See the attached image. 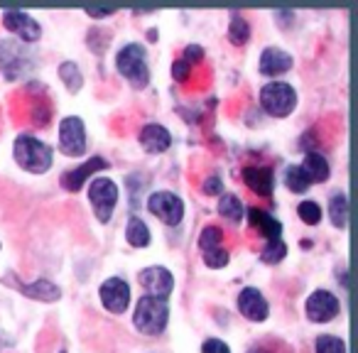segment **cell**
<instances>
[{
  "mask_svg": "<svg viewBox=\"0 0 358 353\" xmlns=\"http://www.w3.org/2000/svg\"><path fill=\"white\" fill-rule=\"evenodd\" d=\"M285 185H287V189L294 192V194H302V192H307L309 187H312V182L307 180V174L302 172L299 164H292V167L285 169Z\"/></svg>",
  "mask_w": 358,
  "mask_h": 353,
  "instance_id": "cell-23",
  "label": "cell"
},
{
  "mask_svg": "<svg viewBox=\"0 0 358 353\" xmlns=\"http://www.w3.org/2000/svg\"><path fill=\"white\" fill-rule=\"evenodd\" d=\"M3 22H6V27L10 32H15L17 37H20V42L25 45V42H37L42 35L40 25H37L35 17H30L27 13H20V10H8L6 15H3Z\"/></svg>",
  "mask_w": 358,
  "mask_h": 353,
  "instance_id": "cell-12",
  "label": "cell"
},
{
  "mask_svg": "<svg viewBox=\"0 0 358 353\" xmlns=\"http://www.w3.org/2000/svg\"><path fill=\"white\" fill-rule=\"evenodd\" d=\"M299 216L307 226H317L322 221V209H319L317 201H302L299 204Z\"/></svg>",
  "mask_w": 358,
  "mask_h": 353,
  "instance_id": "cell-30",
  "label": "cell"
},
{
  "mask_svg": "<svg viewBox=\"0 0 358 353\" xmlns=\"http://www.w3.org/2000/svg\"><path fill=\"white\" fill-rule=\"evenodd\" d=\"M59 76H62V81H64L66 89H69L71 94H76V91L84 86V76H81L79 66H76L74 62H64V64L59 66Z\"/></svg>",
  "mask_w": 358,
  "mask_h": 353,
  "instance_id": "cell-26",
  "label": "cell"
},
{
  "mask_svg": "<svg viewBox=\"0 0 358 353\" xmlns=\"http://www.w3.org/2000/svg\"><path fill=\"white\" fill-rule=\"evenodd\" d=\"M285 255H287V245L282 243V238H278V240H268V245L263 248L260 258H263V263L275 265V263H280V260H285Z\"/></svg>",
  "mask_w": 358,
  "mask_h": 353,
  "instance_id": "cell-27",
  "label": "cell"
},
{
  "mask_svg": "<svg viewBox=\"0 0 358 353\" xmlns=\"http://www.w3.org/2000/svg\"><path fill=\"white\" fill-rule=\"evenodd\" d=\"M329 214H331V221L336 229H343L348 221V199L346 194H334L331 201H329Z\"/></svg>",
  "mask_w": 358,
  "mask_h": 353,
  "instance_id": "cell-24",
  "label": "cell"
},
{
  "mask_svg": "<svg viewBox=\"0 0 358 353\" xmlns=\"http://www.w3.org/2000/svg\"><path fill=\"white\" fill-rule=\"evenodd\" d=\"M150 214H155L157 219H162L167 226H179L182 216H185V204L174 192H155L148 199Z\"/></svg>",
  "mask_w": 358,
  "mask_h": 353,
  "instance_id": "cell-6",
  "label": "cell"
},
{
  "mask_svg": "<svg viewBox=\"0 0 358 353\" xmlns=\"http://www.w3.org/2000/svg\"><path fill=\"white\" fill-rule=\"evenodd\" d=\"M317 353H346V343L338 336L324 333V336L317 338Z\"/></svg>",
  "mask_w": 358,
  "mask_h": 353,
  "instance_id": "cell-29",
  "label": "cell"
},
{
  "mask_svg": "<svg viewBox=\"0 0 358 353\" xmlns=\"http://www.w3.org/2000/svg\"><path fill=\"white\" fill-rule=\"evenodd\" d=\"M292 69V57L285 50H278V47H268V50L260 55V74L265 76H280L285 71Z\"/></svg>",
  "mask_w": 358,
  "mask_h": 353,
  "instance_id": "cell-16",
  "label": "cell"
},
{
  "mask_svg": "<svg viewBox=\"0 0 358 353\" xmlns=\"http://www.w3.org/2000/svg\"><path fill=\"white\" fill-rule=\"evenodd\" d=\"M89 13L91 17H108V15H113V10H94V8H89Z\"/></svg>",
  "mask_w": 358,
  "mask_h": 353,
  "instance_id": "cell-36",
  "label": "cell"
},
{
  "mask_svg": "<svg viewBox=\"0 0 358 353\" xmlns=\"http://www.w3.org/2000/svg\"><path fill=\"white\" fill-rule=\"evenodd\" d=\"M243 182L250 192L258 196H273L275 187V174L270 167H245L243 169Z\"/></svg>",
  "mask_w": 358,
  "mask_h": 353,
  "instance_id": "cell-15",
  "label": "cell"
},
{
  "mask_svg": "<svg viewBox=\"0 0 358 353\" xmlns=\"http://www.w3.org/2000/svg\"><path fill=\"white\" fill-rule=\"evenodd\" d=\"M238 309L245 319H250V322H265V319H268V312H270L265 297L260 294V289H255V287L241 289Z\"/></svg>",
  "mask_w": 358,
  "mask_h": 353,
  "instance_id": "cell-13",
  "label": "cell"
},
{
  "mask_svg": "<svg viewBox=\"0 0 358 353\" xmlns=\"http://www.w3.org/2000/svg\"><path fill=\"white\" fill-rule=\"evenodd\" d=\"M140 284L148 289L150 297L157 299H167L169 292L174 289V278L167 268H159V265H152V268H145L140 273Z\"/></svg>",
  "mask_w": 358,
  "mask_h": 353,
  "instance_id": "cell-11",
  "label": "cell"
},
{
  "mask_svg": "<svg viewBox=\"0 0 358 353\" xmlns=\"http://www.w3.org/2000/svg\"><path fill=\"white\" fill-rule=\"evenodd\" d=\"M221 238H224V233H221L219 226H206L199 236V248L204 250V253H209V250H214V248H221Z\"/></svg>",
  "mask_w": 358,
  "mask_h": 353,
  "instance_id": "cell-28",
  "label": "cell"
},
{
  "mask_svg": "<svg viewBox=\"0 0 358 353\" xmlns=\"http://www.w3.org/2000/svg\"><path fill=\"white\" fill-rule=\"evenodd\" d=\"M89 199H91V206H94V211H96V219H99L101 224H108L110 216H113L115 204H118V187L113 185V180L99 177V180L91 182Z\"/></svg>",
  "mask_w": 358,
  "mask_h": 353,
  "instance_id": "cell-5",
  "label": "cell"
},
{
  "mask_svg": "<svg viewBox=\"0 0 358 353\" xmlns=\"http://www.w3.org/2000/svg\"><path fill=\"white\" fill-rule=\"evenodd\" d=\"M219 211L224 219H229L231 224H241L243 221V204H241L238 196L234 194H224L219 201Z\"/></svg>",
  "mask_w": 358,
  "mask_h": 353,
  "instance_id": "cell-22",
  "label": "cell"
},
{
  "mask_svg": "<svg viewBox=\"0 0 358 353\" xmlns=\"http://www.w3.org/2000/svg\"><path fill=\"white\" fill-rule=\"evenodd\" d=\"M221 189H224V182H221V177H216V174L204 182V192H206V194H219L221 196Z\"/></svg>",
  "mask_w": 358,
  "mask_h": 353,
  "instance_id": "cell-35",
  "label": "cell"
},
{
  "mask_svg": "<svg viewBox=\"0 0 358 353\" xmlns=\"http://www.w3.org/2000/svg\"><path fill=\"white\" fill-rule=\"evenodd\" d=\"M62 353H64V351H62Z\"/></svg>",
  "mask_w": 358,
  "mask_h": 353,
  "instance_id": "cell-38",
  "label": "cell"
},
{
  "mask_svg": "<svg viewBox=\"0 0 358 353\" xmlns=\"http://www.w3.org/2000/svg\"><path fill=\"white\" fill-rule=\"evenodd\" d=\"M125 238L133 248H148L150 245V229L143 224L140 219H130L128 221V231H125Z\"/></svg>",
  "mask_w": 358,
  "mask_h": 353,
  "instance_id": "cell-21",
  "label": "cell"
},
{
  "mask_svg": "<svg viewBox=\"0 0 358 353\" xmlns=\"http://www.w3.org/2000/svg\"><path fill=\"white\" fill-rule=\"evenodd\" d=\"M140 145H143L145 152H152V154H159L164 152V150H169V145H172V135H169L167 128H162V125H145L143 130H140Z\"/></svg>",
  "mask_w": 358,
  "mask_h": 353,
  "instance_id": "cell-17",
  "label": "cell"
},
{
  "mask_svg": "<svg viewBox=\"0 0 358 353\" xmlns=\"http://www.w3.org/2000/svg\"><path fill=\"white\" fill-rule=\"evenodd\" d=\"M189 71H192V66L187 64L185 59H177L172 64V76H174V81H187L189 79Z\"/></svg>",
  "mask_w": 358,
  "mask_h": 353,
  "instance_id": "cell-32",
  "label": "cell"
},
{
  "mask_svg": "<svg viewBox=\"0 0 358 353\" xmlns=\"http://www.w3.org/2000/svg\"><path fill=\"white\" fill-rule=\"evenodd\" d=\"M17 289H20L25 297L40 299V302H57V299L62 297L59 287H57L55 282H50V280H45V278H40L37 282H32V284H17Z\"/></svg>",
  "mask_w": 358,
  "mask_h": 353,
  "instance_id": "cell-18",
  "label": "cell"
},
{
  "mask_svg": "<svg viewBox=\"0 0 358 353\" xmlns=\"http://www.w3.org/2000/svg\"><path fill=\"white\" fill-rule=\"evenodd\" d=\"M204 353H231V348L226 346L221 338H209V341H204V348H201Z\"/></svg>",
  "mask_w": 358,
  "mask_h": 353,
  "instance_id": "cell-34",
  "label": "cell"
},
{
  "mask_svg": "<svg viewBox=\"0 0 358 353\" xmlns=\"http://www.w3.org/2000/svg\"><path fill=\"white\" fill-rule=\"evenodd\" d=\"M338 309H341V304H338V299L334 297L329 289H317V292H312L307 299V317L312 319V322H319V324L331 322L338 314Z\"/></svg>",
  "mask_w": 358,
  "mask_h": 353,
  "instance_id": "cell-10",
  "label": "cell"
},
{
  "mask_svg": "<svg viewBox=\"0 0 358 353\" xmlns=\"http://www.w3.org/2000/svg\"><path fill=\"white\" fill-rule=\"evenodd\" d=\"M248 219H250V224H253L255 229H258L268 240H278L280 236H282V224H280L278 219H273L268 211L250 209L248 211Z\"/></svg>",
  "mask_w": 358,
  "mask_h": 353,
  "instance_id": "cell-19",
  "label": "cell"
},
{
  "mask_svg": "<svg viewBox=\"0 0 358 353\" xmlns=\"http://www.w3.org/2000/svg\"><path fill=\"white\" fill-rule=\"evenodd\" d=\"M115 66L118 71L135 86V89H143L150 81V69H148V55L140 45H125L123 50L115 57Z\"/></svg>",
  "mask_w": 358,
  "mask_h": 353,
  "instance_id": "cell-3",
  "label": "cell"
},
{
  "mask_svg": "<svg viewBox=\"0 0 358 353\" xmlns=\"http://www.w3.org/2000/svg\"><path fill=\"white\" fill-rule=\"evenodd\" d=\"M229 40L234 42V45H245V42L250 40V25L245 22L243 15H238V13H234V15H231Z\"/></svg>",
  "mask_w": 358,
  "mask_h": 353,
  "instance_id": "cell-25",
  "label": "cell"
},
{
  "mask_svg": "<svg viewBox=\"0 0 358 353\" xmlns=\"http://www.w3.org/2000/svg\"><path fill=\"white\" fill-rule=\"evenodd\" d=\"M59 147L64 154L69 157H79L86 150V128L84 120L76 118V115H69V118L62 120L59 125Z\"/></svg>",
  "mask_w": 358,
  "mask_h": 353,
  "instance_id": "cell-7",
  "label": "cell"
},
{
  "mask_svg": "<svg viewBox=\"0 0 358 353\" xmlns=\"http://www.w3.org/2000/svg\"><path fill=\"white\" fill-rule=\"evenodd\" d=\"M108 159L103 157H91L86 159L84 164H79L76 169H71V172H66L64 177H62V187H64L66 192H79L81 187H84V182L89 180L94 172H101V169H108Z\"/></svg>",
  "mask_w": 358,
  "mask_h": 353,
  "instance_id": "cell-14",
  "label": "cell"
},
{
  "mask_svg": "<svg viewBox=\"0 0 358 353\" xmlns=\"http://www.w3.org/2000/svg\"><path fill=\"white\" fill-rule=\"evenodd\" d=\"M169 322V307L167 299H157V297H140L138 307H135V326L138 331L150 333V336H157L164 331Z\"/></svg>",
  "mask_w": 358,
  "mask_h": 353,
  "instance_id": "cell-2",
  "label": "cell"
},
{
  "mask_svg": "<svg viewBox=\"0 0 358 353\" xmlns=\"http://www.w3.org/2000/svg\"><path fill=\"white\" fill-rule=\"evenodd\" d=\"M30 57L25 55V45L22 42H3L0 45V69L8 79H17L30 69Z\"/></svg>",
  "mask_w": 358,
  "mask_h": 353,
  "instance_id": "cell-8",
  "label": "cell"
},
{
  "mask_svg": "<svg viewBox=\"0 0 358 353\" xmlns=\"http://www.w3.org/2000/svg\"><path fill=\"white\" fill-rule=\"evenodd\" d=\"M260 106L275 118H285L297 106V94L285 81H273V84L263 86V91H260Z\"/></svg>",
  "mask_w": 358,
  "mask_h": 353,
  "instance_id": "cell-4",
  "label": "cell"
},
{
  "mask_svg": "<svg viewBox=\"0 0 358 353\" xmlns=\"http://www.w3.org/2000/svg\"><path fill=\"white\" fill-rule=\"evenodd\" d=\"M204 263H206V268H214V270L226 268V265H229V253H226L224 248H214V250H209V253H204Z\"/></svg>",
  "mask_w": 358,
  "mask_h": 353,
  "instance_id": "cell-31",
  "label": "cell"
},
{
  "mask_svg": "<svg viewBox=\"0 0 358 353\" xmlns=\"http://www.w3.org/2000/svg\"><path fill=\"white\" fill-rule=\"evenodd\" d=\"M250 353H265V351H258V348H255V351H250Z\"/></svg>",
  "mask_w": 358,
  "mask_h": 353,
  "instance_id": "cell-37",
  "label": "cell"
},
{
  "mask_svg": "<svg viewBox=\"0 0 358 353\" xmlns=\"http://www.w3.org/2000/svg\"><path fill=\"white\" fill-rule=\"evenodd\" d=\"M182 59H185L189 66H192V64H196V62L204 59V50H201L199 45H189V47L185 50V57H182Z\"/></svg>",
  "mask_w": 358,
  "mask_h": 353,
  "instance_id": "cell-33",
  "label": "cell"
},
{
  "mask_svg": "<svg viewBox=\"0 0 358 353\" xmlns=\"http://www.w3.org/2000/svg\"><path fill=\"white\" fill-rule=\"evenodd\" d=\"M99 294H101V302H103V307L108 309V312H113V314H123L125 309H128V304H130V284L125 282V280H120V278L106 280V282L101 284Z\"/></svg>",
  "mask_w": 358,
  "mask_h": 353,
  "instance_id": "cell-9",
  "label": "cell"
},
{
  "mask_svg": "<svg viewBox=\"0 0 358 353\" xmlns=\"http://www.w3.org/2000/svg\"><path fill=\"white\" fill-rule=\"evenodd\" d=\"M302 172L307 174L309 182H327L329 180V162L319 152H309L304 157Z\"/></svg>",
  "mask_w": 358,
  "mask_h": 353,
  "instance_id": "cell-20",
  "label": "cell"
},
{
  "mask_svg": "<svg viewBox=\"0 0 358 353\" xmlns=\"http://www.w3.org/2000/svg\"><path fill=\"white\" fill-rule=\"evenodd\" d=\"M13 152H15L17 164L32 174H45L52 167V162H55V154H52L50 145L32 138V135H20L15 140Z\"/></svg>",
  "mask_w": 358,
  "mask_h": 353,
  "instance_id": "cell-1",
  "label": "cell"
}]
</instances>
